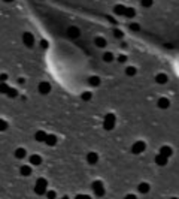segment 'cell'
<instances>
[{
    "label": "cell",
    "instance_id": "cell-16",
    "mask_svg": "<svg viewBox=\"0 0 179 199\" xmlns=\"http://www.w3.org/2000/svg\"><path fill=\"white\" fill-rule=\"evenodd\" d=\"M169 76L166 73H157L155 75V82L157 84H167Z\"/></svg>",
    "mask_w": 179,
    "mask_h": 199
},
{
    "label": "cell",
    "instance_id": "cell-9",
    "mask_svg": "<svg viewBox=\"0 0 179 199\" xmlns=\"http://www.w3.org/2000/svg\"><path fill=\"white\" fill-rule=\"evenodd\" d=\"M87 162H88L90 165H97V162H99V154L96 151H90L88 154H87Z\"/></svg>",
    "mask_w": 179,
    "mask_h": 199
},
{
    "label": "cell",
    "instance_id": "cell-30",
    "mask_svg": "<svg viewBox=\"0 0 179 199\" xmlns=\"http://www.w3.org/2000/svg\"><path fill=\"white\" fill-rule=\"evenodd\" d=\"M130 30H133V32H139V30H140V25L136 24V23H131L130 24Z\"/></svg>",
    "mask_w": 179,
    "mask_h": 199
},
{
    "label": "cell",
    "instance_id": "cell-22",
    "mask_svg": "<svg viewBox=\"0 0 179 199\" xmlns=\"http://www.w3.org/2000/svg\"><path fill=\"white\" fill-rule=\"evenodd\" d=\"M136 73H137V69H136L134 66H127V68H125V75H127V76H134Z\"/></svg>",
    "mask_w": 179,
    "mask_h": 199
},
{
    "label": "cell",
    "instance_id": "cell-4",
    "mask_svg": "<svg viewBox=\"0 0 179 199\" xmlns=\"http://www.w3.org/2000/svg\"><path fill=\"white\" fill-rule=\"evenodd\" d=\"M145 150H146V142L142 139H137L131 145V153L133 154H140V153H143Z\"/></svg>",
    "mask_w": 179,
    "mask_h": 199
},
{
    "label": "cell",
    "instance_id": "cell-33",
    "mask_svg": "<svg viewBox=\"0 0 179 199\" xmlns=\"http://www.w3.org/2000/svg\"><path fill=\"white\" fill-rule=\"evenodd\" d=\"M8 80V75L6 73H0V82H6Z\"/></svg>",
    "mask_w": 179,
    "mask_h": 199
},
{
    "label": "cell",
    "instance_id": "cell-28",
    "mask_svg": "<svg viewBox=\"0 0 179 199\" xmlns=\"http://www.w3.org/2000/svg\"><path fill=\"white\" fill-rule=\"evenodd\" d=\"M140 5L143 8H151L154 5V0H140Z\"/></svg>",
    "mask_w": 179,
    "mask_h": 199
},
{
    "label": "cell",
    "instance_id": "cell-26",
    "mask_svg": "<svg viewBox=\"0 0 179 199\" xmlns=\"http://www.w3.org/2000/svg\"><path fill=\"white\" fill-rule=\"evenodd\" d=\"M8 90H9V85H8L6 82H0V93L6 94L8 93Z\"/></svg>",
    "mask_w": 179,
    "mask_h": 199
},
{
    "label": "cell",
    "instance_id": "cell-12",
    "mask_svg": "<svg viewBox=\"0 0 179 199\" xmlns=\"http://www.w3.org/2000/svg\"><path fill=\"white\" fill-rule=\"evenodd\" d=\"M157 106L160 109H167L169 106H170V100H169L167 97H160L158 102H157Z\"/></svg>",
    "mask_w": 179,
    "mask_h": 199
},
{
    "label": "cell",
    "instance_id": "cell-20",
    "mask_svg": "<svg viewBox=\"0 0 179 199\" xmlns=\"http://www.w3.org/2000/svg\"><path fill=\"white\" fill-rule=\"evenodd\" d=\"M124 17H125V18H134V17H136V11H134L133 8H125Z\"/></svg>",
    "mask_w": 179,
    "mask_h": 199
},
{
    "label": "cell",
    "instance_id": "cell-17",
    "mask_svg": "<svg viewBox=\"0 0 179 199\" xmlns=\"http://www.w3.org/2000/svg\"><path fill=\"white\" fill-rule=\"evenodd\" d=\"M94 44H96V47H97V48H105L106 45H108L106 39H105V37H101V36H97V37H94Z\"/></svg>",
    "mask_w": 179,
    "mask_h": 199
},
{
    "label": "cell",
    "instance_id": "cell-24",
    "mask_svg": "<svg viewBox=\"0 0 179 199\" xmlns=\"http://www.w3.org/2000/svg\"><path fill=\"white\" fill-rule=\"evenodd\" d=\"M124 11H125V6L123 5H116L113 8V14H116V15H124Z\"/></svg>",
    "mask_w": 179,
    "mask_h": 199
},
{
    "label": "cell",
    "instance_id": "cell-5",
    "mask_svg": "<svg viewBox=\"0 0 179 199\" xmlns=\"http://www.w3.org/2000/svg\"><path fill=\"white\" fill-rule=\"evenodd\" d=\"M22 44L25 45V47L32 48L34 45V36L30 33V32H25L24 35H22Z\"/></svg>",
    "mask_w": 179,
    "mask_h": 199
},
{
    "label": "cell",
    "instance_id": "cell-3",
    "mask_svg": "<svg viewBox=\"0 0 179 199\" xmlns=\"http://www.w3.org/2000/svg\"><path fill=\"white\" fill-rule=\"evenodd\" d=\"M115 123H116V117L113 114H106V117L103 120V127L106 130H112L115 127Z\"/></svg>",
    "mask_w": 179,
    "mask_h": 199
},
{
    "label": "cell",
    "instance_id": "cell-6",
    "mask_svg": "<svg viewBox=\"0 0 179 199\" xmlns=\"http://www.w3.org/2000/svg\"><path fill=\"white\" fill-rule=\"evenodd\" d=\"M66 33L69 37H72V39H76L81 36V30H79L78 27H75V25H70V27H67Z\"/></svg>",
    "mask_w": 179,
    "mask_h": 199
},
{
    "label": "cell",
    "instance_id": "cell-21",
    "mask_svg": "<svg viewBox=\"0 0 179 199\" xmlns=\"http://www.w3.org/2000/svg\"><path fill=\"white\" fill-rule=\"evenodd\" d=\"M101 59H103V61H105V63H112V61L115 60V57H113V54H112V53H105Z\"/></svg>",
    "mask_w": 179,
    "mask_h": 199
},
{
    "label": "cell",
    "instance_id": "cell-25",
    "mask_svg": "<svg viewBox=\"0 0 179 199\" xmlns=\"http://www.w3.org/2000/svg\"><path fill=\"white\" fill-rule=\"evenodd\" d=\"M81 99H82L84 102H88V100L93 99V93H91V92H84V93L81 94Z\"/></svg>",
    "mask_w": 179,
    "mask_h": 199
},
{
    "label": "cell",
    "instance_id": "cell-7",
    "mask_svg": "<svg viewBox=\"0 0 179 199\" xmlns=\"http://www.w3.org/2000/svg\"><path fill=\"white\" fill-rule=\"evenodd\" d=\"M37 90H39V93L40 94H48L51 92V84L46 81H42L39 84V87H37Z\"/></svg>",
    "mask_w": 179,
    "mask_h": 199
},
{
    "label": "cell",
    "instance_id": "cell-31",
    "mask_svg": "<svg viewBox=\"0 0 179 199\" xmlns=\"http://www.w3.org/2000/svg\"><path fill=\"white\" fill-rule=\"evenodd\" d=\"M46 196L49 199H55L57 198V193L54 192V190H49V192H46Z\"/></svg>",
    "mask_w": 179,
    "mask_h": 199
},
{
    "label": "cell",
    "instance_id": "cell-35",
    "mask_svg": "<svg viewBox=\"0 0 179 199\" xmlns=\"http://www.w3.org/2000/svg\"><path fill=\"white\" fill-rule=\"evenodd\" d=\"M40 47H42V48H48V41H45V39H44V41H40Z\"/></svg>",
    "mask_w": 179,
    "mask_h": 199
},
{
    "label": "cell",
    "instance_id": "cell-18",
    "mask_svg": "<svg viewBox=\"0 0 179 199\" xmlns=\"http://www.w3.org/2000/svg\"><path fill=\"white\" fill-rule=\"evenodd\" d=\"M100 82H101V80L97 76V75H93V76H90L88 78V84L91 85V87H99Z\"/></svg>",
    "mask_w": 179,
    "mask_h": 199
},
{
    "label": "cell",
    "instance_id": "cell-14",
    "mask_svg": "<svg viewBox=\"0 0 179 199\" xmlns=\"http://www.w3.org/2000/svg\"><path fill=\"white\" fill-rule=\"evenodd\" d=\"M20 174L22 177H30L32 175V166L30 165H22L20 168Z\"/></svg>",
    "mask_w": 179,
    "mask_h": 199
},
{
    "label": "cell",
    "instance_id": "cell-13",
    "mask_svg": "<svg viewBox=\"0 0 179 199\" xmlns=\"http://www.w3.org/2000/svg\"><path fill=\"white\" fill-rule=\"evenodd\" d=\"M29 162H30V165H33V166H39V165L42 163V157L39 154H32L29 157Z\"/></svg>",
    "mask_w": 179,
    "mask_h": 199
},
{
    "label": "cell",
    "instance_id": "cell-15",
    "mask_svg": "<svg viewBox=\"0 0 179 199\" xmlns=\"http://www.w3.org/2000/svg\"><path fill=\"white\" fill-rule=\"evenodd\" d=\"M44 142L48 145V147H54V145L57 144V136L55 135H46V138H45Z\"/></svg>",
    "mask_w": 179,
    "mask_h": 199
},
{
    "label": "cell",
    "instance_id": "cell-34",
    "mask_svg": "<svg viewBox=\"0 0 179 199\" xmlns=\"http://www.w3.org/2000/svg\"><path fill=\"white\" fill-rule=\"evenodd\" d=\"M115 36H116L118 39H121L124 35H123V32H121V30H115Z\"/></svg>",
    "mask_w": 179,
    "mask_h": 199
},
{
    "label": "cell",
    "instance_id": "cell-1",
    "mask_svg": "<svg viewBox=\"0 0 179 199\" xmlns=\"http://www.w3.org/2000/svg\"><path fill=\"white\" fill-rule=\"evenodd\" d=\"M46 187H48V181L45 178H37L36 184H34V193L36 195H45L46 193Z\"/></svg>",
    "mask_w": 179,
    "mask_h": 199
},
{
    "label": "cell",
    "instance_id": "cell-19",
    "mask_svg": "<svg viewBox=\"0 0 179 199\" xmlns=\"http://www.w3.org/2000/svg\"><path fill=\"white\" fill-rule=\"evenodd\" d=\"M46 132H44V130H37L36 133H34V139L37 141V142H44L45 138H46Z\"/></svg>",
    "mask_w": 179,
    "mask_h": 199
},
{
    "label": "cell",
    "instance_id": "cell-11",
    "mask_svg": "<svg viewBox=\"0 0 179 199\" xmlns=\"http://www.w3.org/2000/svg\"><path fill=\"white\" fill-rule=\"evenodd\" d=\"M137 190H139V193H142V195H146V193L151 190V186H149V183H146V181H142V183H139V186H137Z\"/></svg>",
    "mask_w": 179,
    "mask_h": 199
},
{
    "label": "cell",
    "instance_id": "cell-27",
    "mask_svg": "<svg viewBox=\"0 0 179 199\" xmlns=\"http://www.w3.org/2000/svg\"><path fill=\"white\" fill-rule=\"evenodd\" d=\"M6 94H8L11 99H15V97L18 96V92H17L15 88H11V87H9V90H8V93H6Z\"/></svg>",
    "mask_w": 179,
    "mask_h": 199
},
{
    "label": "cell",
    "instance_id": "cell-2",
    "mask_svg": "<svg viewBox=\"0 0 179 199\" xmlns=\"http://www.w3.org/2000/svg\"><path fill=\"white\" fill-rule=\"evenodd\" d=\"M91 187L94 190V193H96V196H105V184H103V181L101 180H96V181H93L91 183Z\"/></svg>",
    "mask_w": 179,
    "mask_h": 199
},
{
    "label": "cell",
    "instance_id": "cell-36",
    "mask_svg": "<svg viewBox=\"0 0 179 199\" xmlns=\"http://www.w3.org/2000/svg\"><path fill=\"white\" fill-rule=\"evenodd\" d=\"M3 2H6V3H11V2H13V0H3Z\"/></svg>",
    "mask_w": 179,
    "mask_h": 199
},
{
    "label": "cell",
    "instance_id": "cell-10",
    "mask_svg": "<svg viewBox=\"0 0 179 199\" xmlns=\"http://www.w3.org/2000/svg\"><path fill=\"white\" fill-rule=\"evenodd\" d=\"M160 154H163L166 157H172L173 156V148L170 145H161L160 147Z\"/></svg>",
    "mask_w": 179,
    "mask_h": 199
},
{
    "label": "cell",
    "instance_id": "cell-32",
    "mask_svg": "<svg viewBox=\"0 0 179 199\" xmlns=\"http://www.w3.org/2000/svg\"><path fill=\"white\" fill-rule=\"evenodd\" d=\"M118 63H125V61H127V56H124V54H121V56H120V57H118Z\"/></svg>",
    "mask_w": 179,
    "mask_h": 199
},
{
    "label": "cell",
    "instance_id": "cell-23",
    "mask_svg": "<svg viewBox=\"0 0 179 199\" xmlns=\"http://www.w3.org/2000/svg\"><path fill=\"white\" fill-rule=\"evenodd\" d=\"M25 154H27V153H25V148H17V150H15V157H17V159H24Z\"/></svg>",
    "mask_w": 179,
    "mask_h": 199
},
{
    "label": "cell",
    "instance_id": "cell-8",
    "mask_svg": "<svg viewBox=\"0 0 179 199\" xmlns=\"http://www.w3.org/2000/svg\"><path fill=\"white\" fill-rule=\"evenodd\" d=\"M154 162H155L157 166H166L169 162V157H166V156H163V154H157L155 156V159H154Z\"/></svg>",
    "mask_w": 179,
    "mask_h": 199
},
{
    "label": "cell",
    "instance_id": "cell-29",
    "mask_svg": "<svg viewBox=\"0 0 179 199\" xmlns=\"http://www.w3.org/2000/svg\"><path fill=\"white\" fill-rule=\"evenodd\" d=\"M6 129H8V123H6V120L0 118V132H5Z\"/></svg>",
    "mask_w": 179,
    "mask_h": 199
}]
</instances>
